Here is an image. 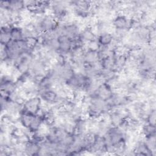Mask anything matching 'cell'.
I'll return each instance as SVG.
<instances>
[{"mask_svg":"<svg viewBox=\"0 0 156 156\" xmlns=\"http://www.w3.org/2000/svg\"><path fill=\"white\" fill-rule=\"evenodd\" d=\"M91 7L92 1L84 0L69 1V8L71 9L73 14L83 20L91 16Z\"/></svg>","mask_w":156,"mask_h":156,"instance_id":"cell-1","label":"cell"},{"mask_svg":"<svg viewBox=\"0 0 156 156\" xmlns=\"http://www.w3.org/2000/svg\"><path fill=\"white\" fill-rule=\"evenodd\" d=\"M134 19L127 17L121 13L115 15L112 20V25L113 29L126 30L130 31L133 26Z\"/></svg>","mask_w":156,"mask_h":156,"instance_id":"cell-2","label":"cell"},{"mask_svg":"<svg viewBox=\"0 0 156 156\" xmlns=\"http://www.w3.org/2000/svg\"><path fill=\"white\" fill-rule=\"evenodd\" d=\"M41 105V100L39 96L27 98L23 102V110L33 114H39Z\"/></svg>","mask_w":156,"mask_h":156,"instance_id":"cell-3","label":"cell"},{"mask_svg":"<svg viewBox=\"0 0 156 156\" xmlns=\"http://www.w3.org/2000/svg\"><path fill=\"white\" fill-rule=\"evenodd\" d=\"M79 40L84 45L85 48L90 43L97 41V35L93 29L92 27L84 26L81 29L79 35Z\"/></svg>","mask_w":156,"mask_h":156,"instance_id":"cell-4","label":"cell"},{"mask_svg":"<svg viewBox=\"0 0 156 156\" xmlns=\"http://www.w3.org/2000/svg\"><path fill=\"white\" fill-rule=\"evenodd\" d=\"M101 57L98 49L90 48H85L83 57L84 65H96L99 63Z\"/></svg>","mask_w":156,"mask_h":156,"instance_id":"cell-5","label":"cell"},{"mask_svg":"<svg viewBox=\"0 0 156 156\" xmlns=\"http://www.w3.org/2000/svg\"><path fill=\"white\" fill-rule=\"evenodd\" d=\"M95 155H102L107 153L106 145L103 136H98L94 143L89 147L87 152Z\"/></svg>","mask_w":156,"mask_h":156,"instance_id":"cell-6","label":"cell"},{"mask_svg":"<svg viewBox=\"0 0 156 156\" xmlns=\"http://www.w3.org/2000/svg\"><path fill=\"white\" fill-rule=\"evenodd\" d=\"M114 90L106 83H102L96 89L93 96L107 101L112 96Z\"/></svg>","mask_w":156,"mask_h":156,"instance_id":"cell-7","label":"cell"},{"mask_svg":"<svg viewBox=\"0 0 156 156\" xmlns=\"http://www.w3.org/2000/svg\"><path fill=\"white\" fill-rule=\"evenodd\" d=\"M134 155H153L152 153L149 151L143 140V136L136 141L132 148Z\"/></svg>","mask_w":156,"mask_h":156,"instance_id":"cell-8","label":"cell"},{"mask_svg":"<svg viewBox=\"0 0 156 156\" xmlns=\"http://www.w3.org/2000/svg\"><path fill=\"white\" fill-rule=\"evenodd\" d=\"M40 151V143L32 139L24 144V154L27 155H38Z\"/></svg>","mask_w":156,"mask_h":156,"instance_id":"cell-9","label":"cell"},{"mask_svg":"<svg viewBox=\"0 0 156 156\" xmlns=\"http://www.w3.org/2000/svg\"><path fill=\"white\" fill-rule=\"evenodd\" d=\"M113 41V36L112 32H103L97 37V42L100 46H109Z\"/></svg>","mask_w":156,"mask_h":156,"instance_id":"cell-10","label":"cell"},{"mask_svg":"<svg viewBox=\"0 0 156 156\" xmlns=\"http://www.w3.org/2000/svg\"><path fill=\"white\" fill-rule=\"evenodd\" d=\"M11 26L12 25H5L1 26L0 33L1 45L5 46L12 40L10 34V29Z\"/></svg>","mask_w":156,"mask_h":156,"instance_id":"cell-11","label":"cell"},{"mask_svg":"<svg viewBox=\"0 0 156 156\" xmlns=\"http://www.w3.org/2000/svg\"><path fill=\"white\" fill-rule=\"evenodd\" d=\"M10 34L11 39L13 41H19L24 39L22 27L20 25L13 24L11 26Z\"/></svg>","mask_w":156,"mask_h":156,"instance_id":"cell-12","label":"cell"},{"mask_svg":"<svg viewBox=\"0 0 156 156\" xmlns=\"http://www.w3.org/2000/svg\"><path fill=\"white\" fill-rule=\"evenodd\" d=\"M155 126L149 124L147 122H143L140 129V133L143 137L155 135Z\"/></svg>","mask_w":156,"mask_h":156,"instance_id":"cell-13","label":"cell"},{"mask_svg":"<svg viewBox=\"0 0 156 156\" xmlns=\"http://www.w3.org/2000/svg\"><path fill=\"white\" fill-rule=\"evenodd\" d=\"M114 54L106 56L100 60V65L103 69H113L114 66Z\"/></svg>","mask_w":156,"mask_h":156,"instance_id":"cell-14","label":"cell"},{"mask_svg":"<svg viewBox=\"0 0 156 156\" xmlns=\"http://www.w3.org/2000/svg\"><path fill=\"white\" fill-rule=\"evenodd\" d=\"M143 141L145 144L149 149V151L152 153L153 155H155L156 151V136L155 135L143 137Z\"/></svg>","mask_w":156,"mask_h":156,"instance_id":"cell-15","label":"cell"},{"mask_svg":"<svg viewBox=\"0 0 156 156\" xmlns=\"http://www.w3.org/2000/svg\"><path fill=\"white\" fill-rule=\"evenodd\" d=\"M155 116H156L155 108L151 109L146 115V117L145 119V122H147L151 125L155 126Z\"/></svg>","mask_w":156,"mask_h":156,"instance_id":"cell-16","label":"cell"}]
</instances>
